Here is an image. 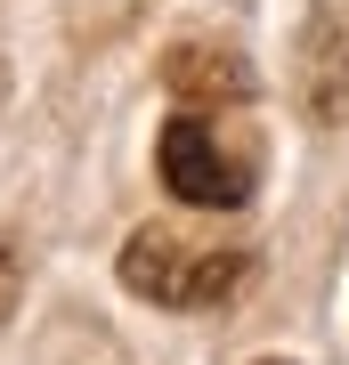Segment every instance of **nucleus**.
Instances as JSON below:
<instances>
[{
    "mask_svg": "<svg viewBox=\"0 0 349 365\" xmlns=\"http://www.w3.org/2000/svg\"><path fill=\"white\" fill-rule=\"evenodd\" d=\"M260 365H285V357H260Z\"/></svg>",
    "mask_w": 349,
    "mask_h": 365,
    "instance_id": "nucleus-5",
    "label": "nucleus"
},
{
    "mask_svg": "<svg viewBox=\"0 0 349 365\" xmlns=\"http://www.w3.org/2000/svg\"><path fill=\"white\" fill-rule=\"evenodd\" d=\"M16 300H25V268H16V252L0 244V325L16 317Z\"/></svg>",
    "mask_w": 349,
    "mask_h": 365,
    "instance_id": "nucleus-4",
    "label": "nucleus"
},
{
    "mask_svg": "<svg viewBox=\"0 0 349 365\" xmlns=\"http://www.w3.org/2000/svg\"><path fill=\"white\" fill-rule=\"evenodd\" d=\"M163 81H171L179 106H244L252 98V73H244L236 49H171Z\"/></svg>",
    "mask_w": 349,
    "mask_h": 365,
    "instance_id": "nucleus-3",
    "label": "nucleus"
},
{
    "mask_svg": "<svg viewBox=\"0 0 349 365\" xmlns=\"http://www.w3.org/2000/svg\"><path fill=\"white\" fill-rule=\"evenodd\" d=\"M155 163H163V187L187 211H244L252 203V155L203 114V106H187V114L163 122Z\"/></svg>",
    "mask_w": 349,
    "mask_h": 365,
    "instance_id": "nucleus-2",
    "label": "nucleus"
},
{
    "mask_svg": "<svg viewBox=\"0 0 349 365\" xmlns=\"http://www.w3.org/2000/svg\"><path fill=\"white\" fill-rule=\"evenodd\" d=\"M244 276H252L244 252L203 244V235H187V227H171V220L138 227L122 244V284L138 292V300H155V309H220Z\"/></svg>",
    "mask_w": 349,
    "mask_h": 365,
    "instance_id": "nucleus-1",
    "label": "nucleus"
}]
</instances>
